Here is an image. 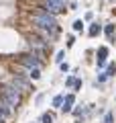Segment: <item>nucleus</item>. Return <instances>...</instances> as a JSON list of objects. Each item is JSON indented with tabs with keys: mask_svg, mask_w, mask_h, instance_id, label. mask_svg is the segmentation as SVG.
Returning a JSON list of instances; mask_svg holds the SVG:
<instances>
[{
	"mask_svg": "<svg viewBox=\"0 0 116 123\" xmlns=\"http://www.w3.org/2000/svg\"><path fill=\"white\" fill-rule=\"evenodd\" d=\"M33 25L41 31H55L57 33V21L53 14L45 12V10H39V12L33 14Z\"/></svg>",
	"mask_w": 116,
	"mask_h": 123,
	"instance_id": "obj_1",
	"label": "nucleus"
},
{
	"mask_svg": "<svg viewBox=\"0 0 116 123\" xmlns=\"http://www.w3.org/2000/svg\"><path fill=\"white\" fill-rule=\"evenodd\" d=\"M2 103L6 107H16L21 103V92L14 86H4L2 88Z\"/></svg>",
	"mask_w": 116,
	"mask_h": 123,
	"instance_id": "obj_2",
	"label": "nucleus"
},
{
	"mask_svg": "<svg viewBox=\"0 0 116 123\" xmlns=\"http://www.w3.org/2000/svg\"><path fill=\"white\" fill-rule=\"evenodd\" d=\"M63 8H65L63 2H53V0H47V2L41 6V10H45V12H49V14H57V12H61Z\"/></svg>",
	"mask_w": 116,
	"mask_h": 123,
	"instance_id": "obj_3",
	"label": "nucleus"
},
{
	"mask_svg": "<svg viewBox=\"0 0 116 123\" xmlns=\"http://www.w3.org/2000/svg\"><path fill=\"white\" fill-rule=\"evenodd\" d=\"M21 64L26 66V68H31V70L41 66V62H39V57L35 55V53H33V55H21Z\"/></svg>",
	"mask_w": 116,
	"mask_h": 123,
	"instance_id": "obj_4",
	"label": "nucleus"
},
{
	"mask_svg": "<svg viewBox=\"0 0 116 123\" xmlns=\"http://www.w3.org/2000/svg\"><path fill=\"white\" fill-rule=\"evenodd\" d=\"M73 101H75V97H73V94H67V97L63 98V103H61V111H65V113H67V111H71Z\"/></svg>",
	"mask_w": 116,
	"mask_h": 123,
	"instance_id": "obj_5",
	"label": "nucleus"
},
{
	"mask_svg": "<svg viewBox=\"0 0 116 123\" xmlns=\"http://www.w3.org/2000/svg\"><path fill=\"white\" fill-rule=\"evenodd\" d=\"M12 86L14 88H22V90H31V86H29V82L26 80H22V78H14V82H12Z\"/></svg>",
	"mask_w": 116,
	"mask_h": 123,
	"instance_id": "obj_6",
	"label": "nucleus"
},
{
	"mask_svg": "<svg viewBox=\"0 0 116 123\" xmlns=\"http://www.w3.org/2000/svg\"><path fill=\"white\" fill-rule=\"evenodd\" d=\"M106 55H108V47H100V49H98V66H100V68L104 66Z\"/></svg>",
	"mask_w": 116,
	"mask_h": 123,
	"instance_id": "obj_7",
	"label": "nucleus"
},
{
	"mask_svg": "<svg viewBox=\"0 0 116 123\" xmlns=\"http://www.w3.org/2000/svg\"><path fill=\"white\" fill-rule=\"evenodd\" d=\"M8 115H10V109L4 105V103H0V121H2V119H6Z\"/></svg>",
	"mask_w": 116,
	"mask_h": 123,
	"instance_id": "obj_8",
	"label": "nucleus"
},
{
	"mask_svg": "<svg viewBox=\"0 0 116 123\" xmlns=\"http://www.w3.org/2000/svg\"><path fill=\"white\" fill-rule=\"evenodd\" d=\"M100 31H102V27H100L98 23H94V25L90 27V35H92V37H96V35H100Z\"/></svg>",
	"mask_w": 116,
	"mask_h": 123,
	"instance_id": "obj_9",
	"label": "nucleus"
},
{
	"mask_svg": "<svg viewBox=\"0 0 116 123\" xmlns=\"http://www.w3.org/2000/svg\"><path fill=\"white\" fill-rule=\"evenodd\" d=\"M41 123H53V115L51 113H45L43 117H41Z\"/></svg>",
	"mask_w": 116,
	"mask_h": 123,
	"instance_id": "obj_10",
	"label": "nucleus"
},
{
	"mask_svg": "<svg viewBox=\"0 0 116 123\" xmlns=\"http://www.w3.org/2000/svg\"><path fill=\"white\" fill-rule=\"evenodd\" d=\"M114 74H116V66H114V64H110V66L106 68V76H114Z\"/></svg>",
	"mask_w": 116,
	"mask_h": 123,
	"instance_id": "obj_11",
	"label": "nucleus"
},
{
	"mask_svg": "<svg viewBox=\"0 0 116 123\" xmlns=\"http://www.w3.org/2000/svg\"><path fill=\"white\" fill-rule=\"evenodd\" d=\"M29 76H31V78H33V80H37L39 76H41V72H39V68H33V70H31V74H29Z\"/></svg>",
	"mask_w": 116,
	"mask_h": 123,
	"instance_id": "obj_12",
	"label": "nucleus"
},
{
	"mask_svg": "<svg viewBox=\"0 0 116 123\" xmlns=\"http://www.w3.org/2000/svg\"><path fill=\"white\" fill-rule=\"evenodd\" d=\"M106 35H108V37L114 35V25H106Z\"/></svg>",
	"mask_w": 116,
	"mask_h": 123,
	"instance_id": "obj_13",
	"label": "nucleus"
},
{
	"mask_svg": "<svg viewBox=\"0 0 116 123\" xmlns=\"http://www.w3.org/2000/svg\"><path fill=\"white\" fill-rule=\"evenodd\" d=\"M73 29H75V31H82L84 29V23L82 21H75V23H73Z\"/></svg>",
	"mask_w": 116,
	"mask_h": 123,
	"instance_id": "obj_14",
	"label": "nucleus"
},
{
	"mask_svg": "<svg viewBox=\"0 0 116 123\" xmlns=\"http://www.w3.org/2000/svg\"><path fill=\"white\" fill-rule=\"evenodd\" d=\"M61 103H63V97H55L53 98V105L55 107H61Z\"/></svg>",
	"mask_w": 116,
	"mask_h": 123,
	"instance_id": "obj_15",
	"label": "nucleus"
},
{
	"mask_svg": "<svg viewBox=\"0 0 116 123\" xmlns=\"http://www.w3.org/2000/svg\"><path fill=\"white\" fill-rule=\"evenodd\" d=\"M63 55H65V53H63V51H59V53H57V57H55V60H57V62L61 64V60H63Z\"/></svg>",
	"mask_w": 116,
	"mask_h": 123,
	"instance_id": "obj_16",
	"label": "nucleus"
},
{
	"mask_svg": "<svg viewBox=\"0 0 116 123\" xmlns=\"http://www.w3.org/2000/svg\"><path fill=\"white\" fill-rule=\"evenodd\" d=\"M104 123H112V113L106 115V119H104Z\"/></svg>",
	"mask_w": 116,
	"mask_h": 123,
	"instance_id": "obj_17",
	"label": "nucleus"
},
{
	"mask_svg": "<svg viewBox=\"0 0 116 123\" xmlns=\"http://www.w3.org/2000/svg\"><path fill=\"white\" fill-rule=\"evenodd\" d=\"M53 2H63V4H65V2H67V0H53Z\"/></svg>",
	"mask_w": 116,
	"mask_h": 123,
	"instance_id": "obj_18",
	"label": "nucleus"
},
{
	"mask_svg": "<svg viewBox=\"0 0 116 123\" xmlns=\"http://www.w3.org/2000/svg\"><path fill=\"white\" fill-rule=\"evenodd\" d=\"M0 123H2V121H0Z\"/></svg>",
	"mask_w": 116,
	"mask_h": 123,
	"instance_id": "obj_19",
	"label": "nucleus"
}]
</instances>
